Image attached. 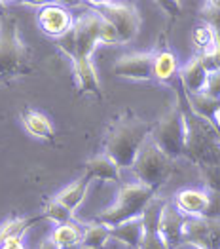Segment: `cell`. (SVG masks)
Returning <instances> with one entry per match:
<instances>
[{"mask_svg": "<svg viewBox=\"0 0 220 249\" xmlns=\"http://www.w3.org/2000/svg\"><path fill=\"white\" fill-rule=\"evenodd\" d=\"M179 107L184 118V158L194 162L196 166H219L220 167V133L217 125L196 116L184 99V89L179 86Z\"/></svg>", "mask_w": 220, "mask_h": 249, "instance_id": "obj_2", "label": "cell"}, {"mask_svg": "<svg viewBox=\"0 0 220 249\" xmlns=\"http://www.w3.org/2000/svg\"><path fill=\"white\" fill-rule=\"evenodd\" d=\"M192 40L196 44V48L200 50V53H203V52H207L213 46V42H215V31L209 25H205V23L198 25L194 29V33H192Z\"/></svg>", "mask_w": 220, "mask_h": 249, "instance_id": "obj_29", "label": "cell"}, {"mask_svg": "<svg viewBox=\"0 0 220 249\" xmlns=\"http://www.w3.org/2000/svg\"><path fill=\"white\" fill-rule=\"evenodd\" d=\"M150 139L173 162L184 156L186 129H184V118H182L179 105H173L158 122H154Z\"/></svg>", "mask_w": 220, "mask_h": 249, "instance_id": "obj_7", "label": "cell"}, {"mask_svg": "<svg viewBox=\"0 0 220 249\" xmlns=\"http://www.w3.org/2000/svg\"><path fill=\"white\" fill-rule=\"evenodd\" d=\"M33 72L31 50L21 40L17 19L4 16L0 21V84Z\"/></svg>", "mask_w": 220, "mask_h": 249, "instance_id": "obj_3", "label": "cell"}, {"mask_svg": "<svg viewBox=\"0 0 220 249\" xmlns=\"http://www.w3.org/2000/svg\"><path fill=\"white\" fill-rule=\"evenodd\" d=\"M40 219H44L42 215H38V217H16V219H10V221L2 223L0 225V246L8 240H16V238L23 240V234L34 223H38Z\"/></svg>", "mask_w": 220, "mask_h": 249, "instance_id": "obj_24", "label": "cell"}, {"mask_svg": "<svg viewBox=\"0 0 220 249\" xmlns=\"http://www.w3.org/2000/svg\"><path fill=\"white\" fill-rule=\"evenodd\" d=\"M152 78L165 84H173L179 78V61H177V55L173 52L161 50V52L154 53Z\"/></svg>", "mask_w": 220, "mask_h": 249, "instance_id": "obj_19", "label": "cell"}, {"mask_svg": "<svg viewBox=\"0 0 220 249\" xmlns=\"http://www.w3.org/2000/svg\"><path fill=\"white\" fill-rule=\"evenodd\" d=\"M89 183H91V179L87 175H84L80 179H76L74 183H70L68 187L63 188L59 194L55 196V200L61 202L67 209L74 211L84 202V198L87 194V188H89Z\"/></svg>", "mask_w": 220, "mask_h": 249, "instance_id": "obj_22", "label": "cell"}, {"mask_svg": "<svg viewBox=\"0 0 220 249\" xmlns=\"http://www.w3.org/2000/svg\"><path fill=\"white\" fill-rule=\"evenodd\" d=\"M4 8H6V4H4V2H0V16H2V18L6 16V12H4Z\"/></svg>", "mask_w": 220, "mask_h": 249, "instance_id": "obj_36", "label": "cell"}, {"mask_svg": "<svg viewBox=\"0 0 220 249\" xmlns=\"http://www.w3.org/2000/svg\"><path fill=\"white\" fill-rule=\"evenodd\" d=\"M108 240H110L108 227L99 225L95 221L87 223V225H82V249H102Z\"/></svg>", "mask_w": 220, "mask_h": 249, "instance_id": "obj_23", "label": "cell"}, {"mask_svg": "<svg viewBox=\"0 0 220 249\" xmlns=\"http://www.w3.org/2000/svg\"><path fill=\"white\" fill-rule=\"evenodd\" d=\"M209 71L205 69V65L201 61V55H194L190 61L186 63L182 69H179V80L180 88L186 93H201L205 80H207Z\"/></svg>", "mask_w": 220, "mask_h": 249, "instance_id": "obj_15", "label": "cell"}, {"mask_svg": "<svg viewBox=\"0 0 220 249\" xmlns=\"http://www.w3.org/2000/svg\"><path fill=\"white\" fill-rule=\"evenodd\" d=\"M110 232V238L118 240L121 244L129 246L133 249H139L140 240H142V232H144V227H142V219L139 217H133L129 221H123L116 227H110L108 229Z\"/></svg>", "mask_w": 220, "mask_h": 249, "instance_id": "obj_21", "label": "cell"}, {"mask_svg": "<svg viewBox=\"0 0 220 249\" xmlns=\"http://www.w3.org/2000/svg\"><path fill=\"white\" fill-rule=\"evenodd\" d=\"M184 99L188 108L200 116L203 120L211 122L213 125H217L219 122V112H220V99H213L205 93H186L184 91Z\"/></svg>", "mask_w": 220, "mask_h": 249, "instance_id": "obj_18", "label": "cell"}, {"mask_svg": "<svg viewBox=\"0 0 220 249\" xmlns=\"http://www.w3.org/2000/svg\"><path fill=\"white\" fill-rule=\"evenodd\" d=\"M131 171L137 177V183L158 192V188L163 187L169 181V177L173 175L175 162L171 158H167L160 148L154 145V141L148 137L144 141V145L140 146L135 162L131 164Z\"/></svg>", "mask_w": 220, "mask_h": 249, "instance_id": "obj_5", "label": "cell"}, {"mask_svg": "<svg viewBox=\"0 0 220 249\" xmlns=\"http://www.w3.org/2000/svg\"><path fill=\"white\" fill-rule=\"evenodd\" d=\"M99 44H108V46H116V44H120V36H118L116 29H114L110 23H106L104 19H102V25H101Z\"/></svg>", "mask_w": 220, "mask_h": 249, "instance_id": "obj_32", "label": "cell"}, {"mask_svg": "<svg viewBox=\"0 0 220 249\" xmlns=\"http://www.w3.org/2000/svg\"><path fill=\"white\" fill-rule=\"evenodd\" d=\"M72 16L68 10H65L59 4H48L44 6L40 12H38V25L40 29L53 36V38H59L63 36L70 27H72Z\"/></svg>", "mask_w": 220, "mask_h": 249, "instance_id": "obj_12", "label": "cell"}, {"mask_svg": "<svg viewBox=\"0 0 220 249\" xmlns=\"http://www.w3.org/2000/svg\"><path fill=\"white\" fill-rule=\"evenodd\" d=\"M217 129H219V127H217ZM219 133H220V129H219Z\"/></svg>", "mask_w": 220, "mask_h": 249, "instance_id": "obj_37", "label": "cell"}, {"mask_svg": "<svg viewBox=\"0 0 220 249\" xmlns=\"http://www.w3.org/2000/svg\"><path fill=\"white\" fill-rule=\"evenodd\" d=\"M38 249H61V248L53 242V240H51V238H46V240L40 244V248Z\"/></svg>", "mask_w": 220, "mask_h": 249, "instance_id": "obj_35", "label": "cell"}, {"mask_svg": "<svg viewBox=\"0 0 220 249\" xmlns=\"http://www.w3.org/2000/svg\"><path fill=\"white\" fill-rule=\"evenodd\" d=\"M201 93L213 97V99H220V72L219 71H213L207 74V80H205V86L201 89Z\"/></svg>", "mask_w": 220, "mask_h": 249, "instance_id": "obj_31", "label": "cell"}, {"mask_svg": "<svg viewBox=\"0 0 220 249\" xmlns=\"http://www.w3.org/2000/svg\"><path fill=\"white\" fill-rule=\"evenodd\" d=\"M102 19L95 12L82 14L72 21V27L57 38V46L70 59H91L95 46L99 44Z\"/></svg>", "mask_w": 220, "mask_h": 249, "instance_id": "obj_4", "label": "cell"}, {"mask_svg": "<svg viewBox=\"0 0 220 249\" xmlns=\"http://www.w3.org/2000/svg\"><path fill=\"white\" fill-rule=\"evenodd\" d=\"M42 217L44 219H50L57 225H65V223H72V211L67 209L61 202H57L55 198H50L46 204H44V209H42Z\"/></svg>", "mask_w": 220, "mask_h": 249, "instance_id": "obj_26", "label": "cell"}, {"mask_svg": "<svg viewBox=\"0 0 220 249\" xmlns=\"http://www.w3.org/2000/svg\"><path fill=\"white\" fill-rule=\"evenodd\" d=\"M201 19L215 33H220V0H211L201 6Z\"/></svg>", "mask_w": 220, "mask_h": 249, "instance_id": "obj_27", "label": "cell"}, {"mask_svg": "<svg viewBox=\"0 0 220 249\" xmlns=\"http://www.w3.org/2000/svg\"><path fill=\"white\" fill-rule=\"evenodd\" d=\"M59 248H70V246H80L82 242V227L72 223H65V225H57L55 230L50 236Z\"/></svg>", "mask_w": 220, "mask_h": 249, "instance_id": "obj_25", "label": "cell"}, {"mask_svg": "<svg viewBox=\"0 0 220 249\" xmlns=\"http://www.w3.org/2000/svg\"><path fill=\"white\" fill-rule=\"evenodd\" d=\"M200 55H201L203 65H205V69H207L209 72H213V71H219L220 72V33H215V42H213V46H211L207 52L200 53Z\"/></svg>", "mask_w": 220, "mask_h": 249, "instance_id": "obj_30", "label": "cell"}, {"mask_svg": "<svg viewBox=\"0 0 220 249\" xmlns=\"http://www.w3.org/2000/svg\"><path fill=\"white\" fill-rule=\"evenodd\" d=\"M156 196L152 188L144 187L140 183H127L120 188L118 200L114 206L101 211L95 217V223L104 225V227H116L123 221H129L133 217H139L142 209L148 206V202Z\"/></svg>", "mask_w": 220, "mask_h": 249, "instance_id": "obj_6", "label": "cell"}, {"mask_svg": "<svg viewBox=\"0 0 220 249\" xmlns=\"http://www.w3.org/2000/svg\"><path fill=\"white\" fill-rule=\"evenodd\" d=\"M91 181L93 179H101V181H112V183H118L121 179V169L116 166V162L112 158H108L104 152L97 154L93 158H89L85 162V173Z\"/></svg>", "mask_w": 220, "mask_h": 249, "instance_id": "obj_17", "label": "cell"}, {"mask_svg": "<svg viewBox=\"0 0 220 249\" xmlns=\"http://www.w3.org/2000/svg\"><path fill=\"white\" fill-rule=\"evenodd\" d=\"M209 192V190H207ZM203 219H215V221H220V196L215 194V192H209V204H207V209L203 213Z\"/></svg>", "mask_w": 220, "mask_h": 249, "instance_id": "obj_33", "label": "cell"}, {"mask_svg": "<svg viewBox=\"0 0 220 249\" xmlns=\"http://www.w3.org/2000/svg\"><path fill=\"white\" fill-rule=\"evenodd\" d=\"M0 249H25V244H23V240L21 238H16V240H8V242H4Z\"/></svg>", "mask_w": 220, "mask_h": 249, "instance_id": "obj_34", "label": "cell"}, {"mask_svg": "<svg viewBox=\"0 0 220 249\" xmlns=\"http://www.w3.org/2000/svg\"><path fill=\"white\" fill-rule=\"evenodd\" d=\"M200 167V175L203 179V185H205V190L209 192H215L220 196V167L219 166H198Z\"/></svg>", "mask_w": 220, "mask_h": 249, "instance_id": "obj_28", "label": "cell"}, {"mask_svg": "<svg viewBox=\"0 0 220 249\" xmlns=\"http://www.w3.org/2000/svg\"><path fill=\"white\" fill-rule=\"evenodd\" d=\"M85 6H89L101 19L110 23L118 36L120 44L131 42L140 29V16L135 8V4L131 2H85Z\"/></svg>", "mask_w": 220, "mask_h": 249, "instance_id": "obj_8", "label": "cell"}, {"mask_svg": "<svg viewBox=\"0 0 220 249\" xmlns=\"http://www.w3.org/2000/svg\"><path fill=\"white\" fill-rule=\"evenodd\" d=\"M209 204V192L203 188H184L173 198V208L184 217H203Z\"/></svg>", "mask_w": 220, "mask_h": 249, "instance_id": "obj_14", "label": "cell"}, {"mask_svg": "<svg viewBox=\"0 0 220 249\" xmlns=\"http://www.w3.org/2000/svg\"><path fill=\"white\" fill-rule=\"evenodd\" d=\"M182 244H190L198 249H220V221L184 217Z\"/></svg>", "mask_w": 220, "mask_h": 249, "instance_id": "obj_9", "label": "cell"}, {"mask_svg": "<svg viewBox=\"0 0 220 249\" xmlns=\"http://www.w3.org/2000/svg\"><path fill=\"white\" fill-rule=\"evenodd\" d=\"M152 63H154V53L133 52L118 57L112 71L114 74L129 80H152Z\"/></svg>", "mask_w": 220, "mask_h": 249, "instance_id": "obj_11", "label": "cell"}, {"mask_svg": "<svg viewBox=\"0 0 220 249\" xmlns=\"http://www.w3.org/2000/svg\"><path fill=\"white\" fill-rule=\"evenodd\" d=\"M72 67H74V78H76L80 93H89L101 99L102 97L101 84L91 59H72Z\"/></svg>", "mask_w": 220, "mask_h": 249, "instance_id": "obj_16", "label": "cell"}, {"mask_svg": "<svg viewBox=\"0 0 220 249\" xmlns=\"http://www.w3.org/2000/svg\"><path fill=\"white\" fill-rule=\"evenodd\" d=\"M167 202L160 198V196H154L148 206L142 209L140 213V219H142V240H140L139 249H167L163 240L160 236V217H161V209Z\"/></svg>", "mask_w": 220, "mask_h": 249, "instance_id": "obj_10", "label": "cell"}, {"mask_svg": "<svg viewBox=\"0 0 220 249\" xmlns=\"http://www.w3.org/2000/svg\"><path fill=\"white\" fill-rule=\"evenodd\" d=\"M182 225L184 215L173 208V204H165L160 217V236L167 249H179L182 246Z\"/></svg>", "mask_w": 220, "mask_h": 249, "instance_id": "obj_13", "label": "cell"}, {"mask_svg": "<svg viewBox=\"0 0 220 249\" xmlns=\"http://www.w3.org/2000/svg\"><path fill=\"white\" fill-rule=\"evenodd\" d=\"M154 122L142 120L131 110L121 112L112 120L104 139V154L120 167H131L139 154L140 146L150 137Z\"/></svg>", "mask_w": 220, "mask_h": 249, "instance_id": "obj_1", "label": "cell"}, {"mask_svg": "<svg viewBox=\"0 0 220 249\" xmlns=\"http://www.w3.org/2000/svg\"><path fill=\"white\" fill-rule=\"evenodd\" d=\"M21 122L25 125V129L34 135L36 139L42 141H53L55 137V129L50 122V118L46 114H42L38 110H33V108H25L21 112Z\"/></svg>", "mask_w": 220, "mask_h": 249, "instance_id": "obj_20", "label": "cell"}]
</instances>
